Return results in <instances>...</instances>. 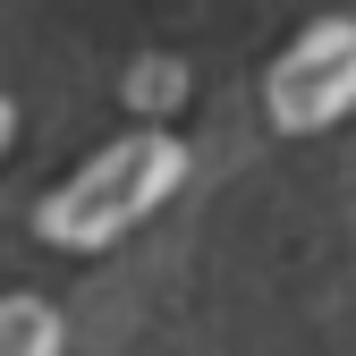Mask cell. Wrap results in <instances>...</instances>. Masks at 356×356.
I'll return each mask as SVG.
<instances>
[{
    "label": "cell",
    "mask_w": 356,
    "mask_h": 356,
    "mask_svg": "<svg viewBox=\"0 0 356 356\" xmlns=\"http://www.w3.org/2000/svg\"><path fill=\"white\" fill-rule=\"evenodd\" d=\"M0 136H9V119H0Z\"/></svg>",
    "instance_id": "4"
},
{
    "label": "cell",
    "mask_w": 356,
    "mask_h": 356,
    "mask_svg": "<svg viewBox=\"0 0 356 356\" xmlns=\"http://www.w3.org/2000/svg\"><path fill=\"white\" fill-rule=\"evenodd\" d=\"M60 348H68V323L51 297H34V289L0 297V356H60Z\"/></svg>",
    "instance_id": "3"
},
{
    "label": "cell",
    "mask_w": 356,
    "mask_h": 356,
    "mask_svg": "<svg viewBox=\"0 0 356 356\" xmlns=\"http://www.w3.org/2000/svg\"><path fill=\"white\" fill-rule=\"evenodd\" d=\"M178 170H187V153H178L170 136H127V145H111L102 161H85L68 187L42 204V238L68 246V254L119 246L127 229H145V220L170 204Z\"/></svg>",
    "instance_id": "1"
},
{
    "label": "cell",
    "mask_w": 356,
    "mask_h": 356,
    "mask_svg": "<svg viewBox=\"0 0 356 356\" xmlns=\"http://www.w3.org/2000/svg\"><path fill=\"white\" fill-rule=\"evenodd\" d=\"M356 111V42L339 51H305V60H289L280 76H272V119L280 127H331V119H348Z\"/></svg>",
    "instance_id": "2"
}]
</instances>
